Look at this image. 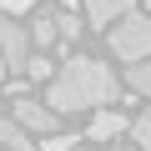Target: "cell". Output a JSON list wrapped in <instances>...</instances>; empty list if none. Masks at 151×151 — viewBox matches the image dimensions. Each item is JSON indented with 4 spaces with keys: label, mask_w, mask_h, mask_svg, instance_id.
I'll return each mask as SVG.
<instances>
[{
    "label": "cell",
    "mask_w": 151,
    "mask_h": 151,
    "mask_svg": "<svg viewBox=\"0 0 151 151\" xmlns=\"http://www.w3.org/2000/svg\"><path fill=\"white\" fill-rule=\"evenodd\" d=\"M141 5H146V10H151V0H141Z\"/></svg>",
    "instance_id": "e0dca14e"
},
{
    "label": "cell",
    "mask_w": 151,
    "mask_h": 151,
    "mask_svg": "<svg viewBox=\"0 0 151 151\" xmlns=\"http://www.w3.org/2000/svg\"><path fill=\"white\" fill-rule=\"evenodd\" d=\"M121 131H131V121H126L121 111H96V121H91V136H86V141H111V136H121Z\"/></svg>",
    "instance_id": "8992f818"
},
{
    "label": "cell",
    "mask_w": 151,
    "mask_h": 151,
    "mask_svg": "<svg viewBox=\"0 0 151 151\" xmlns=\"http://www.w3.org/2000/svg\"><path fill=\"white\" fill-rule=\"evenodd\" d=\"M60 5H65V10H70V5H76V0H60Z\"/></svg>",
    "instance_id": "2e32d148"
},
{
    "label": "cell",
    "mask_w": 151,
    "mask_h": 151,
    "mask_svg": "<svg viewBox=\"0 0 151 151\" xmlns=\"http://www.w3.org/2000/svg\"><path fill=\"white\" fill-rule=\"evenodd\" d=\"M30 40H35V45H55V40H60V30H55V15H50V10L30 20Z\"/></svg>",
    "instance_id": "ba28073f"
},
{
    "label": "cell",
    "mask_w": 151,
    "mask_h": 151,
    "mask_svg": "<svg viewBox=\"0 0 151 151\" xmlns=\"http://www.w3.org/2000/svg\"><path fill=\"white\" fill-rule=\"evenodd\" d=\"M76 141H81V136H60V131H55V136H45V141H35V146H40V151H76Z\"/></svg>",
    "instance_id": "4fadbf2b"
},
{
    "label": "cell",
    "mask_w": 151,
    "mask_h": 151,
    "mask_svg": "<svg viewBox=\"0 0 151 151\" xmlns=\"http://www.w3.org/2000/svg\"><path fill=\"white\" fill-rule=\"evenodd\" d=\"M81 5H86V20L96 30H106V25H116V20L131 15V0H81Z\"/></svg>",
    "instance_id": "5b68a950"
},
{
    "label": "cell",
    "mask_w": 151,
    "mask_h": 151,
    "mask_svg": "<svg viewBox=\"0 0 151 151\" xmlns=\"http://www.w3.org/2000/svg\"><path fill=\"white\" fill-rule=\"evenodd\" d=\"M0 81H5V60H0Z\"/></svg>",
    "instance_id": "9a60e30c"
},
{
    "label": "cell",
    "mask_w": 151,
    "mask_h": 151,
    "mask_svg": "<svg viewBox=\"0 0 151 151\" xmlns=\"http://www.w3.org/2000/svg\"><path fill=\"white\" fill-rule=\"evenodd\" d=\"M106 101H116V76H111L106 60H91V55H70L55 70L50 91H45V106L55 116H65V111H106Z\"/></svg>",
    "instance_id": "6da1fadb"
},
{
    "label": "cell",
    "mask_w": 151,
    "mask_h": 151,
    "mask_svg": "<svg viewBox=\"0 0 151 151\" xmlns=\"http://www.w3.org/2000/svg\"><path fill=\"white\" fill-rule=\"evenodd\" d=\"M111 55L126 60V65H141V60L151 55V20H146L141 10H131L126 20L111 25Z\"/></svg>",
    "instance_id": "7a4b0ae2"
},
{
    "label": "cell",
    "mask_w": 151,
    "mask_h": 151,
    "mask_svg": "<svg viewBox=\"0 0 151 151\" xmlns=\"http://www.w3.org/2000/svg\"><path fill=\"white\" fill-rule=\"evenodd\" d=\"M55 30H60V40H76L81 35V20H76L70 10H55Z\"/></svg>",
    "instance_id": "7c38bea8"
},
{
    "label": "cell",
    "mask_w": 151,
    "mask_h": 151,
    "mask_svg": "<svg viewBox=\"0 0 151 151\" xmlns=\"http://www.w3.org/2000/svg\"><path fill=\"white\" fill-rule=\"evenodd\" d=\"M0 60H5V70L25 76V65H30V35H25L20 20H0Z\"/></svg>",
    "instance_id": "3957f363"
},
{
    "label": "cell",
    "mask_w": 151,
    "mask_h": 151,
    "mask_svg": "<svg viewBox=\"0 0 151 151\" xmlns=\"http://www.w3.org/2000/svg\"><path fill=\"white\" fill-rule=\"evenodd\" d=\"M10 121H20L25 131H40V136H55V111L45 106V101H35V96H15V116Z\"/></svg>",
    "instance_id": "277c9868"
},
{
    "label": "cell",
    "mask_w": 151,
    "mask_h": 151,
    "mask_svg": "<svg viewBox=\"0 0 151 151\" xmlns=\"http://www.w3.org/2000/svg\"><path fill=\"white\" fill-rule=\"evenodd\" d=\"M131 141H136L141 151H151V106H146V111L131 121Z\"/></svg>",
    "instance_id": "30bf717a"
},
{
    "label": "cell",
    "mask_w": 151,
    "mask_h": 151,
    "mask_svg": "<svg viewBox=\"0 0 151 151\" xmlns=\"http://www.w3.org/2000/svg\"><path fill=\"white\" fill-rule=\"evenodd\" d=\"M0 146L5 151H35V141H30V131L20 121H0Z\"/></svg>",
    "instance_id": "52a82bcc"
},
{
    "label": "cell",
    "mask_w": 151,
    "mask_h": 151,
    "mask_svg": "<svg viewBox=\"0 0 151 151\" xmlns=\"http://www.w3.org/2000/svg\"><path fill=\"white\" fill-rule=\"evenodd\" d=\"M126 86H131V91H141V96H151V60H141V65H131V70H126Z\"/></svg>",
    "instance_id": "9c48e42d"
},
{
    "label": "cell",
    "mask_w": 151,
    "mask_h": 151,
    "mask_svg": "<svg viewBox=\"0 0 151 151\" xmlns=\"http://www.w3.org/2000/svg\"><path fill=\"white\" fill-rule=\"evenodd\" d=\"M30 5H35V0H0V10H5V15H25Z\"/></svg>",
    "instance_id": "5bb4252c"
},
{
    "label": "cell",
    "mask_w": 151,
    "mask_h": 151,
    "mask_svg": "<svg viewBox=\"0 0 151 151\" xmlns=\"http://www.w3.org/2000/svg\"><path fill=\"white\" fill-rule=\"evenodd\" d=\"M25 76H30V81H55V65H50V55H30Z\"/></svg>",
    "instance_id": "8fae6325"
}]
</instances>
